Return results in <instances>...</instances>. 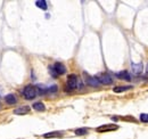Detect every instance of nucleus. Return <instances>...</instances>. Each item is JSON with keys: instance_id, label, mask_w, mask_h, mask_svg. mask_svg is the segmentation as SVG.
I'll list each match as a JSON object with an SVG mask.
<instances>
[{"instance_id": "1", "label": "nucleus", "mask_w": 148, "mask_h": 139, "mask_svg": "<svg viewBox=\"0 0 148 139\" xmlns=\"http://www.w3.org/2000/svg\"><path fill=\"white\" fill-rule=\"evenodd\" d=\"M38 95V89L37 87L29 85L23 89V96L25 97V99L27 100H32L33 98H36V96Z\"/></svg>"}, {"instance_id": "15", "label": "nucleus", "mask_w": 148, "mask_h": 139, "mask_svg": "<svg viewBox=\"0 0 148 139\" xmlns=\"http://www.w3.org/2000/svg\"><path fill=\"white\" fill-rule=\"evenodd\" d=\"M87 133H88V129L87 128H80V129L75 130V135L76 136H84Z\"/></svg>"}, {"instance_id": "5", "label": "nucleus", "mask_w": 148, "mask_h": 139, "mask_svg": "<svg viewBox=\"0 0 148 139\" xmlns=\"http://www.w3.org/2000/svg\"><path fill=\"white\" fill-rule=\"evenodd\" d=\"M53 70L55 71V73L57 74V75L65 74V72H66V67H65V65H64L63 63H59V62H57V63H55V64H54Z\"/></svg>"}, {"instance_id": "18", "label": "nucleus", "mask_w": 148, "mask_h": 139, "mask_svg": "<svg viewBox=\"0 0 148 139\" xmlns=\"http://www.w3.org/2000/svg\"><path fill=\"white\" fill-rule=\"evenodd\" d=\"M147 74H148V65H147Z\"/></svg>"}, {"instance_id": "3", "label": "nucleus", "mask_w": 148, "mask_h": 139, "mask_svg": "<svg viewBox=\"0 0 148 139\" xmlns=\"http://www.w3.org/2000/svg\"><path fill=\"white\" fill-rule=\"evenodd\" d=\"M79 87V79L75 74H70L67 76V89L69 90H74Z\"/></svg>"}, {"instance_id": "17", "label": "nucleus", "mask_w": 148, "mask_h": 139, "mask_svg": "<svg viewBox=\"0 0 148 139\" xmlns=\"http://www.w3.org/2000/svg\"><path fill=\"white\" fill-rule=\"evenodd\" d=\"M49 92H56L57 91V86H51V87L49 88V89H47Z\"/></svg>"}, {"instance_id": "10", "label": "nucleus", "mask_w": 148, "mask_h": 139, "mask_svg": "<svg viewBox=\"0 0 148 139\" xmlns=\"http://www.w3.org/2000/svg\"><path fill=\"white\" fill-rule=\"evenodd\" d=\"M5 102L7 103L8 105H14L17 103V100H16V97L13 95V94H9V95H7L6 97H5Z\"/></svg>"}, {"instance_id": "2", "label": "nucleus", "mask_w": 148, "mask_h": 139, "mask_svg": "<svg viewBox=\"0 0 148 139\" xmlns=\"http://www.w3.org/2000/svg\"><path fill=\"white\" fill-rule=\"evenodd\" d=\"M95 78L97 79V81H98L100 85L108 86V85H112V83H113V79H112V76L108 74V73H106V72L98 73V74H97Z\"/></svg>"}, {"instance_id": "9", "label": "nucleus", "mask_w": 148, "mask_h": 139, "mask_svg": "<svg viewBox=\"0 0 148 139\" xmlns=\"http://www.w3.org/2000/svg\"><path fill=\"white\" fill-rule=\"evenodd\" d=\"M116 76L121 80H127V81H130L131 80V75L129 74V72L127 71H121V72H117L116 73Z\"/></svg>"}, {"instance_id": "13", "label": "nucleus", "mask_w": 148, "mask_h": 139, "mask_svg": "<svg viewBox=\"0 0 148 139\" xmlns=\"http://www.w3.org/2000/svg\"><path fill=\"white\" fill-rule=\"evenodd\" d=\"M36 5H37L38 8L42 9V10H47V8H48L47 2H46L45 0H39V1H37V2H36Z\"/></svg>"}, {"instance_id": "7", "label": "nucleus", "mask_w": 148, "mask_h": 139, "mask_svg": "<svg viewBox=\"0 0 148 139\" xmlns=\"http://www.w3.org/2000/svg\"><path fill=\"white\" fill-rule=\"evenodd\" d=\"M131 69H132L133 74L139 75L144 70V65H143V63H132L131 64Z\"/></svg>"}, {"instance_id": "11", "label": "nucleus", "mask_w": 148, "mask_h": 139, "mask_svg": "<svg viewBox=\"0 0 148 139\" xmlns=\"http://www.w3.org/2000/svg\"><path fill=\"white\" fill-rule=\"evenodd\" d=\"M45 138H56V137H62V132L59 131H55V132H48L43 135Z\"/></svg>"}, {"instance_id": "14", "label": "nucleus", "mask_w": 148, "mask_h": 139, "mask_svg": "<svg viewBox=\"0 0 148 139\" xmlns=\"http://www.w3.org/2000/svg\"><path fill=\"white\" fill-rule=\"evenodd\" d=\"M129 89H132V86H122V87H115L113 90H114V92H123V91H127V90H129Z\"/></svg>"}, {"instance_id": "4", "label": "nucleus", "mask_w": 148, "mask_h": 139, "mask_svg": "<svg viewBox=\"0 0 148 139\" xmlns=\"http://www.w3.org/2000/svg\"><path fill=\"white\" fill-rule=\"evenodd\" d=\"M83 75H84V79H86V82H87V85H89V86H91V87H99L100 86V83L97 81V79L95 78V76H91V75H89V74H87L86 72L83 73Z\"/></svg>"}, {"instance_id": "8", "label": "nucleus", "mask_w": 148, "mask_h": 139, "mask_svg": "<svg viewBox=\"0 0 148 139\" xmlns=\"http://www.w3.org/2000/svg\"><path fill=\"white\" fill-rule=\"evenodd\" d=\"M30 111H31V108L29 106H22V107L14 109V114H16V115H25V114H29Z\"/></svg>"}, {"instance_id": "12", "label": "nucleus", "mask_w": 148, "mask_h": 139, "mask_svg": "<svg viewBox=\"0 0 148 139\" xmlns=\"http://www.w3.org/2000/svg\"><path fill=\"white\" fill-rule=\"evenodd\" d=\"M32 107H33V108H34L36 111H39V112H42V111H45V109H46V106H45V104H42L41 102L34 103Z\"/></svg>"}, {"instance_id": "16", "label": "nucleus", "mask_w": 148, "mask_h": 139, "mask_svg": "<svg viewBox=\"0 0 148 139\" xmlns=\"http://www.w3.org/2000/svg\"><path fill=\"white\" fill-rule=\"evenodd\" d=\"M140 121L148 123V114H141L140 115Z\"/></svg>"}, {"instance_id": "6", "label": "nucleus", "mask_w": 148, "mask_h": 139, "mask_svg": "<svg viewBox=\"0 0 148 139\" xmlns=\"http://www.w3.org/2000/svg\"><path fill=\"white\" fill-rule=\"evenodd\" d=\"M117 128L119 127L115 125V124H105V125H101V127L97 128V131L98 132H107V131H114Z\"/></svg>"}]
</instances>
